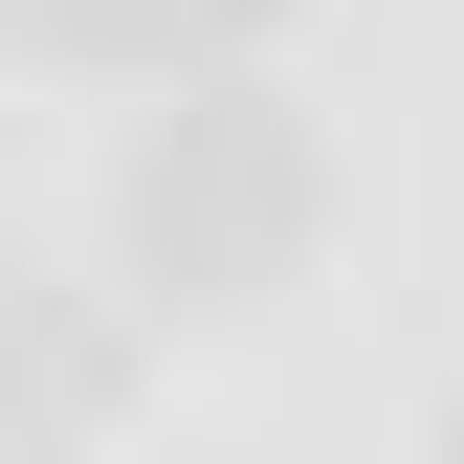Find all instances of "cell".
I'll use <instances>...</instances> for the list:
<instances>
[{
    "label": "cell",
    "instance_id": "obj_1",
    "mask_svg": "<svg viewBox=\"0 0 464 464\" xmlns=\"http://www.w3.org/2000/svg\"><path fill=\"white\" fill-rule=\"evenodd\" d=\"M111 244L155 266V310H266L310 266V111L287 89H155V133L111 155Z\"/></svg>",
    "mask_w": 464,
    "mask_h": 464
},
{
    "label": "cell",
    "instance_id": "obj_2",
    "mask_svg": "<svg viewBox=\"0 0 464 464\" xmlns=\"http://www.w3.org/2000/svg\"><path fill=\"white\" fill-rule=\"evenodd\" d=\"M244 23H266V0H23V44H67V67H155V89H221Z\"/></svg>",
    "mask_w": 464,
    "mask_h": 464
},
{
    "label": "cell",
    "instance_id": "obj_3",
    "mask_svg": "<svg viewBox=\"0 0 464 464\" xmlns=\"http://www.w3.org/2000/svg\"><path fill=\"white\" fill-rule=\"evenodd\" d=\"M89 398H111V332L67 310V287H44V310H23V420H44V442H67V420H89Z\"/></svg>",
    "mask_w": 464,
    "mask_h": 464
},
{
    "label": "cell",
    "instance_id": "obj_4",
    "mask_svg": "<svg viewBox=\"0 0 464 464\" xmlns=\"http://www.w3.org/2000/svg\"><path fill=\"white\" fill-rule=\"evenodd\" d=\"M442 464H464V420H442Z\"/></svg>",
    "mask_w": 464,
    "mask_h": 464
}]
</instances>
